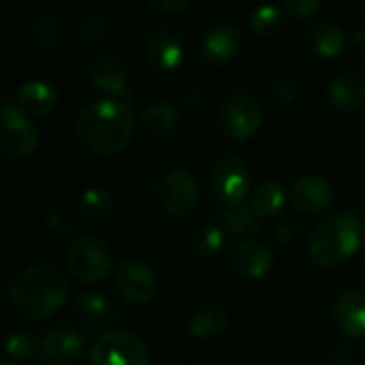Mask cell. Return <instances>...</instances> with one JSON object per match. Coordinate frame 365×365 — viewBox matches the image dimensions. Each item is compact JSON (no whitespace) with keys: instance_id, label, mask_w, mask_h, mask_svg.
<instances>
[{"instance_id":"cell-36","label":"cell","mask_w":365,"mask_h":365,"mask_svg":"<svg viewBox=\"0 0 365 365\" xmlns=\"http://www.w3.org/2000/svg\"><path fill=\"white\" fill-rule=\"evenodd\" d=\"M0 365H19V364H15L13 359H4V361H2V364H0Z\"/></svg>"},{"instance_id":"cell-7","label":"cell","mask_w":365,"mask_h":365,"mask_svg":"<svg viewBox=\"0 0 365 365\" xmlns=\"http://www.w3.org/2000/svg\"><path fill=\"white\" fill-rule=\"evenodd\" d=\"M111 265V248L98 237H79L66 250V267L81 282H101Z\"/></svg>"},{"instance_id":"cell-15","label":"cell","mask_w":365,"mask_h":365,"mask_svg":"<svg viewBox=\"0 0 365 365\" xmlns=\"http://www.w3.org/2000/svg\"><path fill=\"white\" fill-rule=\"evenodd\" d=\"M88 79L94 88L109 92V94H118L126 88L128 81V71H126V62L115 56V53H98L88 62Z\"/></svg>"},{"instance_id":"cell-28","label":"cell","mask_w":365,"mask_h":365,"mask_svg":"<svg viewBox=\"0 0 365 365\" xmlns=\"http://www.w3.org/2000/svg\"><path fill=\"white\" fill-rule=\"evenodd\" d=\"M105 32V17L96 9H83L75 19V34L79 43L92 45Z\"/></svg>"},{"instance_id":"cell-10","label":"cell","mask_w":365,"mask_h":365,"mask_svg":"<svg viewBox=\"0 0 365 365\" xmlns=\"http://www.w3.org/2000/svg\"><path fill=\"white\" fill-rule=\"evenodd\" d=\"M113 287L120 297L133 306H150L158 295V278L154 269L137 259H126L118 265Z\"/></svg>"},{"instance_id":"cell-1","label":"cell","mask_w":365,"mask_h":365,"mask_svg":"<svg viewBox=\"0 0 365 365\" xmlns=\"http://www.w3.org/2000/svg\"><path fill=\"white\" fill-rule=\"evenodd\" d=\"M137 120L133 111L113 98H101L86 105L75 120L79 141L98 156H111L124 150L135 133Z\"/></svg>"},{"instance_id":"cell-25","label":"cell","mask_w":365,"mask_h":365,"mask_svg":"<svg viewBox=\"0 0 365 365\" xmlns=\"http://www.w3.org/2000/svg\"><path fill=\"white\" fill-rule=\"evenodd\" d=\"M284 188L278 182H263L252 199V210L259 218H269L274 214H278L284 205Z\"/></svg>"},{"instance_id":"cell-11","label":"cell","mask_w":365,"mask_h":365,"mask_svg":"<svg viewBox=\"0 0 365 365\" xmlns=\"http://www.w3.org/2000/svg\"><path fill=\"white\" fill-rule=\"evenodd\" d=\"M143 51H145L148 62L160 73L175 71L184 62L182 36L169 26L150 28L145 34V41H143Z\"/></svg>"},{"instance_id":"cell-37","label":"cell","mask_w":365,"mask_h":365,"mask_svg":"<svg viewBox=\"0 0 365 365\" xmlns=\"http://www.w3.org/2000/svg\"><path fill=\"white\" fill-rule=\"evenodd\" d=\"M364 261H365V250H364Z\"/></svg>"},{"instance_id":"cell-34","label":"cell","mask_w":365,"mask_h":365,"mask_svg":"<svg viewBox=\"0 0 365 365\" xmlns=\"http://www.w3.org/2000/svg\"><path fill=\"white\" fill-rule=\"evenodd\" d=\"M150 6L163 13H180L186 6H190L188 0H150Z\"/></svg>"},{"instance_id":"cell-17","label":"cell","mask_w":365,"mask_h":365,"mask_svg":"<svg viewBox=\"0 0 365 365\" xmlns=\"http://www.w3.org/2000/svg\"><path fill=\"white\" fill-rule=\"evenodd\" d=\"M329 98L336 109L351 113L361 109L365 103V77L359 71H340L329 81Z\"/></svg>"},{"instance_id":"cell-29","label":"cell","mask_w":365,"mask_h":365,"mask_svg":"<svg viewBox=\"0 0 365 365\" xmlns=\"http://www.w3.org/2000/svg\"><path fill=\"white\" fill-rule=\"evenodd\" d=\"M282 21H284V11L280 6H272V4L259 6L250 15V28L261 36L276 34L282 28Z\"/></svg>"},{"instance_id":"cell-23","label":"cell","mask_w":365,"mask_h":365,"mask_svg":"<svg viewBox=\"0 0 365 365\" xmlns=\"http://www.w3.org/2000/svg\"><path fill=\"white\" fill-rule=\"evenodd\" d=\"M227 312L218 306H201L188 317V331L197 338H210L227 329Z\"/></svg>"},{"instance_id":"cell-14","label":"cell","mask_w":365,"mask_h":365,"mask_svg":"<svg viewBox=\"0 0 365 365\" xmlns=\"http://www.w3.org/2000/svg\"><path fill=\"white\" fill-rule=\"evenodd\" d=\"M334 201L331 184L321 175H302L291 186V205L299 214H321Z\"/></svg>"},{"instance_id":"cell-13","label":"cell","mask_w":365,"mask_h":365,"mask_svg":"<svg viewBox=\"0 0 365 365\" xmlns=\"http://www.w3.org/2000/svg\"><path fill=\"white\" fill-rule=\"evenodd\" d=\"M240 47H242V34L229 21L212 24L201 36V56L214 66H220L233 60Z\"/></svg>"},{"instance_id":"cell-6","label":"cell","mask_w":365,"mask_h":365,"mask_svg":"<svg viewBox=\"0 0 365 365\" xmlns=\"http://www.w3.org/2000/svg\"><path fill=\"white\" fill-rule=\"evenodd\" d=\"M90 365H150V351L130 331L111 329L94 342Z\"/></svg>"},{"instance_id":"cell-35","label":"cell","mask_w":365,"mask_h":365,"mask_svg":"<svg viewBox=\"0 0 365 365\" xmlns=\"http://www.w3.org/2000/svg\"><path fill=\"white\" fill-rule=\"evenodd\" d=\"M353 43H355V47H359L361 51H365V28H359L353 34Z\"/></svg>"},{"instance_id":"cell-12","label":"cell","mask_w":365,"mask_h":365,"mask_svg":"<svg viewBox=\"0 0 365 365\" xmlns=\"http://www.w3.org/2000/svg\"><path fill=\"white\" fill-rule=\"evenodd\" d=\"M86 351V338L79 329L58 325L43 336L41 359L47 365H77Z\"/></svg>"},{"instance_id":"cell-22","label":"cell","mask_w":365,"mask_h":365,"mask_svg":"<svg viewBox=\"0 0 365 365\" xmlns=\"http://www.w3.org/2000/svg\"><path fill=\"white\" fill-rule=\"evenodd\" d=\"M310 45L312 49L321 56V58H336L344 45H346V38H344V32L336 26V24H329V21H321V24H314L310 28Z\"/></svg>"},{"instance_id":"cell-26","label":"cell","mask_w":365,"mask_h":365,"mask_svg":"<svg viewBox=\"0 0 365 365\" xmlns=\"http://www.w3.org/2000/svg\"><path fill=\"white\" fill-rule=\"evenodd\" d=\"M60 43V24L56 17H38L32 26V47L41 56H53Z\"/></svg>"},{"instance_id":"cell-30","label":"cell","mask_w":365,"mask_h":365,"mask_svg":"<svg viewBox=\"0 0 365 365\" xmlns=\"http://www.w3.org/2000/svg\"><path fill=\"white\" fill-rule=\"evenodd\" d=\"M227 242V231L222 225H216V222H210L205 227L199 229L197 237H195V248L201 257H214L222 250Z\"/></svg>"},{"instance_id":"cell-3","label":"cell","mask_w":365,"mask_h":365,"mask_svg":"<svg viewBox=\"0 0 365 365\" xmlns=\"http://www.w3.org/2000/svg\"><path fill=\"white\" fill-rule=\"evenodd\" d=\"M361 244V222L351 212H338L317 225L308 240V255L317 265L336 267L346 263Z\"/></svg>"},{"instance_id":"cell-5","label":"cell","mask_w":365,"mask_h":365,"mask_svg":"<svg viewBox=\"0 0 365 365\" xmlns=\"http://www.w3.org/2000/svg\"><path fill=\"white\" fill-rule=\"evenodd\" d=\"M218 122L225 137L233 141H244L259 130L263 122V107L252 92L235 90L222 101Z\"/></svg>"},{"instance_id":"cell-27","label":"cell","mask_w":365,"mask_h":365,"mask_svg":"<svg viewBox=\"0 0 365 365\" xmlns=\"http://www.w3.org/2000/svg\"><path fill=\"white\" fill-rule=\"evenodd\" d=\"M257 218L259 216L255 214L252 207L240 203V205L225 207V212H222V227L231 235H248V233L259 229Z\"/></svg>"},{"instance_id":"cell-4","label":"cell","mask_w":365,"mask_h":365,"mask_svg":"<svg viewBox=\"0 0 365 365\" xmlns=\"http://www.w3.org/2000/svg\"><path fill=\"white\" fill-rule=\"evenodd\" d=\"M36 145V126L28 120L17 103L4 98L0 109V154L9 160H24L34 154Z\"/></svg>"},{"instance_id":"cell-31","label":"cell","mask_w":365,"mask_h":365,"mask_svg":"<svg viewBox=\"0 0 365 365\" xmlns=\"http://www.w3.org/2000/svg\"><path fill=\"white\" fill-rule=\"evenodd\" d=\"M41 346H43V340L36 334H13L6 340V355L9 359L28 361L41 355Z\"/></svg>"},{"instance_id":"cell-18","label":"cell","mask_w":365,"mask_h":365,"mask_svg":"<svg viewBox=\"0 0 365 365\" xmlns=\"http://www.w3.org/2000/svg\"><path fill=\"white\" fill-rule=\"evenodd\" d=\"M73 310H75V317L79 319V323L90 329H105L115 321L113 304L96 291L77 293L73 299Z\"/></svg>"},{"instance_id":"cell-2","label":"cell","mask_w":365,"mask_h":365,"mask_svg":"<svg viewBox=\"0 0 365 365\" xmlns=\"http://www.w3.org/2000/svg\"><path fill=\"white\" fill-rule=\"evenodd\" d=\"M66 293L68 280L58 267L32 265L11 282L9 302L17 317L26 321H45L60 310Z\"/></svg>"},{"instance_id":"cell-9","label":"cell","mask_w":365,"mask_h":365,"mask_svg":"<svg viewBox=\"0 0 365 365\" xmlns=\"http://www.w3.org/2000/svg\"><path fill=\"white\" fill-rule=\"evenodd\" d=\"M156 199L173 218L188 216L199 203V184L188 169H169L156 182Z\"/></svg>"},{"instance_id":"cell-20","label":"cell","mask_w":365,"mask_h":365,"mask_svg":"<svg viewBox=\"0 0 365 365\" xmlns=\"http://www.w3.org/2000/svg\"><path fill=\"white\" fill-rule=\"evenodd\" d=\"M17 105L32 115H47L58 105V92L43 79H30L17 88Z\"/></svg>"},{"instance_id":"cell-32","label":"cell","mask_w":365,"mask_h":365,"mask_svg":"<svg viewBox=\"0 0 365 365\" xmlns=\"http://www.w3.org/2000/svg\"><path fill=\"white\" fill-rule=\"evenodd\" d=\"M319 9H321V2L319 0H287L282 4V11L289 13V15H293V17H297V19L310 17Z\"/></svg>"},{"instance_id":"cell-24","label":"cell","mask_w":365,"mask_h":365,"mask_svg":"<svg viewBox=\"0 0 365 365\" xmlns=\"http://www.w3.org/2000/svg\"><path fill=\"white\" fill-rule=\"evenodd\" d=\"M79 214L90 220V222H103L109 220L113 214V199L109 195V190L101 188V186H92L88 188L81 197H79Z\"/></svg>"},{"instance_id":"cell-33","label":"cell","mask_w":365,"mask_h":365,"mask_svg":"<svg viewBox=\"0 0 365 365\" xmlns=\"http://www.w3.org/2000/svg\"><path fill=\"white\" fill-rule=\"evenodd\" d=\"M272 92H274V96L278 98L280 105H293L295 98H297V86H295L291 79H287V77L278 79V81L274 83Z\"/></svg>"},{"instance_id":"cell-21","label":"cell","mask_w":365,"mask_h":365,"mask_svg":"<svg viewBox=\"0 0 365 365\" xmlns=\"http://www.w3.org/2000/svg\"><path fill=\"white\" fill-rule=\"evenodd\" d=\"M141 122H143V126L152 135L165 137V135H169L178 126L180 115H178V109L171 103H167V101H152L150 105L143 107Z\"/></svg>"},{"instance_id":"cell-19","label":"cell","mask_w":365,"mask_h":365,"mask_svg":"<svg viewBox=\"0 0 365 365\" xmlns=\"http://www.w3.org/2000/svg\"><path fill=\"white\" fill-rule=\"evenodd\" d=\"M334 319L349 338L365 336V293L346 291L336 299Z\"/></svg>"},{"instance_id":"cell-16","label":"cell","mask_w":365,"mask_h":365,"mask_svg":"<svg viewBox=\"0 0 365 365\" xmlns=\"http://www.w3.org/2000/svg\"><path fill=\"white\" fill-rule=\"evenodd\" d=\"M231 265L237 274L246 278H263L274 265V255L267 244L246 240L231 250Z\"/></svg>"},{"instance_id":"cell-8","label":"cell","mask_w":365,"mask_h":365,"mask_svg":"<svg viewBox=\"0 0 365 365\" xmlns=\"http://www.w3.org/2000/svg\"><path fill=\"white\" fill-rule=\"evenodd\" d=\"M210 190L225 207L244 203L250 190L246 163L235 154H222L210 169Z\"/></svg>"}]
</instances>
